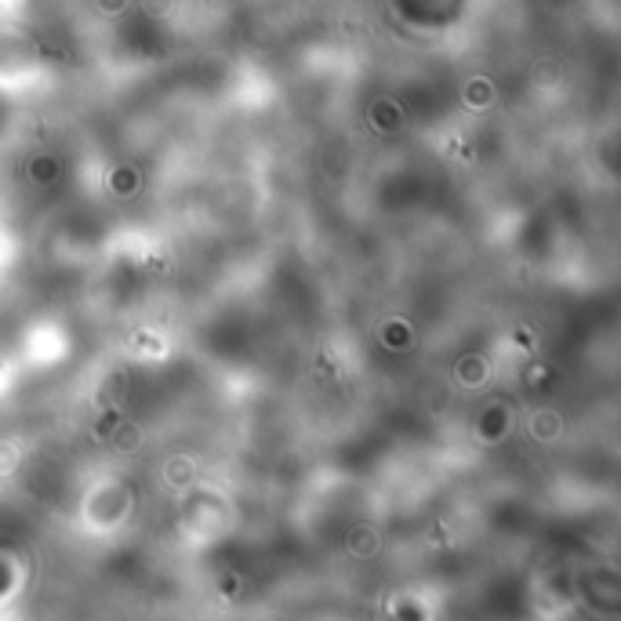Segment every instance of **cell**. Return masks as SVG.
<instances>
[{
  "label": "cell",
  "mask_w": 621,
  "mask_h": 621,
  "mask_svg": "<svg viewBox=\"0 0 621 621\" xmlns=\"http://www.w3.org/2000/svg\"><path fill=\"white\" fill-rule=\"evenodd\" d=\"M556 425H560V414H556V411H538V418H531V429L541 440H549L556 433Z\"/></svg>",
  "instance_id": "cell-1"
}]
</instances>
